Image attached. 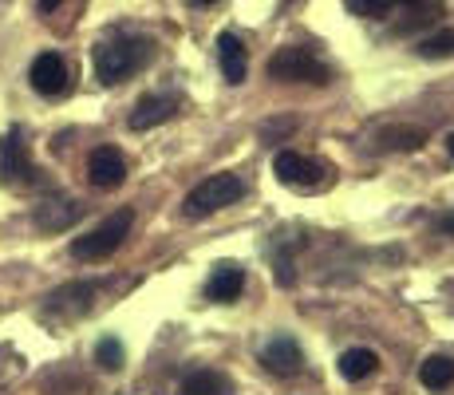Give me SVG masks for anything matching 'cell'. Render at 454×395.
<instances>
[{
    "instance_id": "6da1fadb",
    "label": "cell",
    "mask_w": 454,
    "mask_h": 395,
    "mask_svg": "<svg viewBox=\"0 0 454 395\" xmlns=\"http://www.w3.org/2000/svg\"><path fill=\"white\" fill-rule=\"evenodd\" d=\"M246 194H249V182L241 178V174H209L206 182H198V186L186 194L182 214H186L190 222H202V217L233 206V201H241Z\"/></svg>"
},
{
    "instance_id": "7a4b0ae2",
    "label": "cell",
    "mask_w": 454,
    "mask_h": 395,
    "mask_svg": "<svg viewBox=\"0 0 454 395\" xmlns=\"http://www.w3.org/2000/svg\"><path fill=\"white\" fill-rule=\"evenodd\" d=\"M146 59H151V43L146 40H138V36L103 40L99 48H95V75H99V83H123Z\"/></svg>"
},
{
    "instance_id": "3957f363",
    "label": "cell",
    "mask_w": 454,
    "mask_h": 395,
    "mask_svg": "<svg viewBox=\"0 0 454 395\" xmlns=\"http://www.w3.org/2000/svg\"><path fill=\"white\" fill-rule=\"evenodd\" d=\"M269 79H281V83H317V87H325L328 79H332V72H328V64L312 48L289 43V48H281L273 59H269Z\"/></svg>"
},
{
    "instance_id": "277c9868",
    "label": "cell",
    "mask_w": 454,
    "mask_h": 395,
    "mask_svg": "<svg viewBox=\"0 0 454 395\" xmlns=\"http://www.w3.org/2000/svg\"><path fill=\"white\" fill-rule=\"evenodd\" d=\"M130 225H135V209H119V214H111L103 225H95L91 233L75 237V241H72V257L75 261H103V257H111V253L127 241Z\"/></svg>"
},
{
    "instance_id": "5b68a950",
    "label": "cell",
    "mask_w": 454,
    "mask_h": 395,
    "mask_svg": "<svg viewBox=\"0 0 454 395\" xmlns=\"http://www.w3.org/2000/svg\"><path fill=\"white\" fill-rule=\"evenodd\" d=\"M273 174L289 190H304V194H312V190H320L328 182V166L317 162V158H304L301 151H281L277 154Z\"/></svg>"
},
{
    "instance_id": "8992f818",
    "label": "cell",
    "mask_w": 454,
    "mask_h": 395,
    "mask_svg": "<svg viewBox=\"0 0 454 395\" xmlns=\"http://www.w3.org/2000/svg\"><path fill=\"white\" fill-rule=\"evenodd\" d=\"M36 166L28 158V143H24L20 127H8L0 135V186H16V182H32Z\"/></svg>"
},
{
    "instance_id": "52a82bcc",
    "label": "cell",
    "mask_w": 454,
    "mask_h": 395,
    "mask_svg": "<svg viewBox=\"0 0 454 395\" xmlns=\"http://www.w3.org/2000/svg\"><path fill=\"white\" fill-rule=\"evenodd\" d=\"M87 178H91L95 190H115L123 186L127 178V162L115 146H95L91 158H87Z\"/></svg>"
},
{
    "instance_id": "ba28073f",
    "label": "cell",
    "mask_w": 454,
    "mask_h": 395,
    "mask_svg": "<svg viewBox=\"0 0 454 395\" xmlns=\"http://www.w3.org/2000/svg\"><path fill=\"white\" fill-rule=\"evenodd\" d=\"M178 115V95L170 91H159V95H143L130 111V130H151V127H162L166 119Z\"/></svg>"
},
{
    "instance_id": "9c48e42d",
    "label": "cell",
    "mask_w": 454,
    "mask_h": 395,
    "mask_svg": "<svg viewBox=\"0 0 454 395\" xmlns=\"http://www.w3.org/2000/svg\"><path fill=\"white\" fill-rule=\"evenodd\" d=\"M28 79H32V87H36L40 95H64L67 91V64H64V56H56V51H43V56H36L32 59V72H28Z\"/></svg>"
},
{
    "instance_id": "30bf717a",
    "label": "cell",
    "mask_w": 454,
    "mask_h": 395,
    "mask_svg": "<svg viewBox=\"0 0 454 395\" xmlns=\"http://www.w3.org/2000/svg\"><path fill=\"white\" fill-rule=\"evenodd\" d=\"M261 364L273 375H296L304 367V352L293 336H273L265 348H261Z\"/></svg>"
},
{
    "instance_id": "8fae6325",
    "label": "cell",
    "mask_w": 454,
    "mask_h": 395,
    "mask_svg": "<svg viewBox=\"0 0 454 395\" xmlns=\"http://www.w3.org/2000/svg\"><path fill=\"white\" fill-rule=\"evenodd\" d=\"M241 288H246V269L233 265V261H222V265H217L214 273H209V280H206V296L209 301H217V304L238 301Z\"/></svg>"
},
{
    "instance_id": "7c38bea8",
    "label": "cell",
    "mask_w": 454,
    "mask_h": 395,
    "mask_svg": "<svg viewBox=\"0 0 454 395\" xmlns=\"http://www.w3.org/2000/svg\"><path fill=\"white\" fill-rule=\"evenodd\" d=\"M217 64H222L225 83H241L249 72V56H246V43H241L238 32H222L217 36Z\"/></svg>"
},
{
    "instance_id": "4fadbf2b",
    "label": "cell",
    "mask_w": 454,
    "mask_h": 395,
    "mask_svg": "<svg viewBox=\"0 0 454 395\" xmlns=\"http://www.w3.org/2000/svg\"><path fill=\"white\" fill-rule=\"evenodd\" d=\"M80 214H83L80 201L51 198V201H43V206L36 209V225H40V230H67V225H72Z\"/></svg>"
},
{
    "instance_id": "5bb4252c",
    "label": "cell",
    "mask_w": 454,
    "mask_h": 395,
    "mask_svg": "<svg viewBox=\"0 0 454 395\" xmlns=\"http://www.w3.org/2000/svg\"><path fill=\"white\" fill-rule=\"evenodd\" d=\"M178 395H233V388H230V380H225L222 372L202 367V372H190L186 380H182Z\"/></svg>"
},
{
    "instance_id": "9a60e30c",
    "label": "cell",
    "mask_w": 454,
    "mask_h": 395,
    "mask_svg": "<svg viewBox=\"0 0 454 395\" xmlns=\"http://www.w3.org/2000/svg\"><path fill=\"white\" fill-rule=\"evenodd\" d=\"M375 367H380V359H375V352H368V348H348V352L340 356V375L352 383L368 380Z\"/></svg>"
},
{
    "instance_id": "2e32d148",
    "label": "cell",
    "mask_w": 454,
    "mask_h": 395,
    "mask_svg": "<svg viewBox=\"0 0 454 395\" xmlns=\"http://www.w3.org/2000/svg\"><path fill=\"white\" fill-rule=\"evenodd\" d=\"M419 380H423V388L431 391H442L454 383V359L450 356H427L423 367H419Z\"/></svg>"
},
{
    "instance_id": "e0dca14e",
    "label": "cell",
    "mask_w": 454,
    "mask_h": 395,
    "mask_svg": "<svg viewBox=\"0 0 454 395\" xmlns=\"http://www.w3.org/2000/svg\"><path fill=\"white\" fill-rule=\"evenodd\" d=\"M427 143V135L419 127H387L380 135V151H419Z\"/></svg>"
},
{
    "instance_id": "ac0fdd59",
    "label": "cell",
    "mask_w": 454,
    "mask_h": 395,
    "mask_svg": "<svg viewBox=\"0 0 454 395\" xmlns=\"http://www.w3.org/2000/svg\"><path fill=\"white\" fill-rule=\"evenodd\" d=\"M123 359H127V352H123V344H119L115 336H103L99 344H95V364H99L103 372H119Z\"/></svg>"
},
{
    "instance_id": "d6986e66",
    "label": "cell",
    "mask_w": 454,
    "mask_h": 395,
    "mask_svg": "<svg viewBox=\"0 0 454 395\" xmlns=\"http://www.w3.org/2000/svg\"><path fill=\"white\" fill-rule=\"evenodd\" d=\"M419 56H427V59L454 56V28H442V32H434V36H427L419 43Z\"/></svg>"
},
{
    "instance_id": "ffe728a7",
    "label": "cell",
    "mask_w": 454,
    "mask_h": 395,
    "mask_svg": "<svg viewBox=\"0 0 454 395\" xmlns=\"http://www.w3.org/2000/svg\"><path fill=\"white\" fill-rule=\"evenodd\" d=\"M395 4H423V0H348V8L360 16H383L391 12Z\"/></svg>"
},
{
    "instance_id": "44dd1931",
    "label": "cell",
    "mask_w": 454,
    "mask_h": 395,
    "mask_svg": "<svg viewBox=\"0 0 454 395\" xmlns=\"http://www.w3.org/2000/svg\"><path fill=\"white\" fill-rule=\"evenodd\" d=\"M277 277H281V285L289 288L296 273H293V257H289V249H277Z\"/></svg>"
},
{
    "instance_id": "7402d4cb",
    "label": "cell",
    "mask_w": 454,
    "mask_h": 395,
    "mask_svg": "<svg viewBox=\"0 0 454 395\" xmlns=\"http://www.w3.org/2000/svg\"><path fill=\"white\" fill-rule=\"evenodd\" d=\"M439 230L447 233V237H454V209H450V214H442V217H439Z\"/></svg>"
},
{
    "instance_id": "603a6c76",
    "label": "cell",
    "mask_w": 454,
    "mask_h": 395,
    "mask_svg": "<svg viewBox=\"0 0 454 395\" xmlns=\"http://www.w3.org/2000/svg\"><path fill=\"white\" fill-rule=\"evenodd\" d=\"M59 4H64V0H40V12H56Z\"/></svg>"
},
{
    "instance_id": "cb8c5ba5",
    "label": "cell",
    "mask_w": 454,
    "mask_h": 395,
    "mask_svg": "<svg viewBox=\"0 0 454 395\" xmlns=\"http://www.w3.org/2000/svg\"><path fill=\"white\" fill-rule=\"evenodd\" d=\"M190 4H198V8H209V4H217V0H190Z\"/></svg>"
},
{
    "instance_id": "d4e9b609",
    "label": "cell",
    "mask_w": 454,
    "mask_h": 395,
    "mask_svg": "<svg viewBox=\"0 0 454 395\" xmlns=\"http://www.w3.org/2000/svg\"><path fill=\"white\" fill-rule=\"evenodd\" d=\"M447 151H450V158H454V135L447 138Z\"/></svg>"
}]
</instances>
